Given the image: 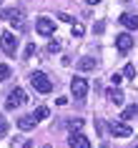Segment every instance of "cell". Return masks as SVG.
Masks as SVG:
<instances>
[{"label":"cell","instance_id":"d4e9b609","mask_svg":"<svg viewBox=\"0 0 138 148\" xmlns=\"http://www.w3.org/2000/svg\"><path fill=\"white\" fill-rule=\"evenodd\" d=\"M93 30H95V33H103V30H106V23H95V28H93Z\"/></svg>","mask_w":138,"mask_h":148},{"label":"cell","instance_id":"5bb4252c","mask_svg":"<svg viewBox=\"0 0 138 148\" xmlns=\"http://www.w3.org/2000/svg\"><path fill=\"white\" fill-rule=\"evenodd\" d=\"M138 113V106H128V108H123V113H121V121H128V118H133Z\"/></svg>","mask_w":138,"mask_h":148},{"label":"cell","instance_id":"8fae6325","mask_svg":"<svg viewBox=\"0 0 138 148\" xmlns=\"http://www.w3.org/2000/svg\"><path fill=\"white\" fill-rule=\"evenodd\" d=\"M106 95H108V101L113 103V106H123V90H121L118 86H113V88H111V90H108Z\"/></svg>","mask_w":138,"mask_h":148},{"label":"cell","instance_id":"603a6c76","mask_svg":"<svg viewBox=\"0 0 138 148\" xmlns=\"http://www.w3.org/2000/svg\"><path fill=\"white\" fill-rule=\"evenodd\" d=\"M121 75H118V73H113V75H111V83H113V86H121Z\"/></svg>","mask_w":138,"mask_h":148},{"label":"cell","instance_id":"d6986e66","mask_svg":"<svg viewBox=\"0 0 138 148\" xmlns=\"http://www.w3.org/2000/svg\"><path fill=\"white\" fill-rule=\"evenodd\" d=\"M83 33H85V28H83L80 23H76V25H73V35H76V38H80Z\"/></svg>","mask_w":138,"mask_h":148},{"label":"cell","instance_id":"e0dca14e","mask_svg":"<svg viewBox=\"0 0 138 148\" xmlns=\"http://www.w3.org/2000/svg\"><path fill=\"white\" fill-rule=\"evenodd\" d=\"M68 125H70V133H76V131H80V128H83V121H80V118H73Z\"/></svg>","mask_w":138,"mask_h":148},{"label":"cell","instance_id":"8992f818","mask_svg":"<svg viewBox=\"0 0 138 148\" xmlns=\"http://www.w3.org/2000/svg\"><path fill=\"white\" fill-rule=\"evenodd\" d=\"M35 30H38L40 35H53L55 23L50 20V18H38V20H35Z\"/></svg>","mask_w":138,"mask_h":148},{"label":"cell","instance_id":"6da1fadb","mask_svg":"<svg viewBox=\"0 0 138 148\" xmlns=\"http://www.w3.org/2000/svg\"><path fill=\"white\" fill-rule=\"evenodd\" d=\"M0 20H8V23L18 25L20 30L28 28V25H25V13H23V8H0Z\"/></svg>","mask_w":138,"mask_h":148},{"label":"cell","instance_id":"5b68a950","mask_svg":"<svg viewBox=\"0 0 138 148\" xmlns=\"http://www.w3.org/2000/svg\"><path fill=\"white\" fill-rule=\"evenodd\" d=\"M25 101H28V95H25V90H23V88H13V90H10V93H8V101H5V108H10V110H13V108H20V106H23V103Z\"/></svg>","mask_w":138,"mask_h":148},{"label":"cell","instance_id":"9c48e42d","mask_svg":"<svg viewBox=\"0 0 138 148\" xmlns=\"http://www.w3.org/2000/svg\"><path fill=\"white\" fill-rule=\"evenodd\" d=\"M115 48H118L121 53H128L130 48H133V38H130V33H121V35L115 38Z\"/></svg>","mask_w":138,"mask_h":148},{"label":"cell","instance_id":"7a4b0ae2","mask_svg":"<svg viewBox=\"0 0 138 148\" xmlns=\"http://www.w3.org/2000/svg\"><path fill=\"white\" fill-rule=\"evenodd\" d=\"M30 83H33V88H35L38 93H50V90H53V80L48 78L43 70H33L30 73Z\"/></svg>","mask_w":138,"mask_h":148},{"label":"cell","instance_id":"9a60e30c","mask_svg":"<svg viewBox=\"0 0 138 148\" xmlns=\"http://www.w3.org/2000/svg\"><path fill=\"white\" fill-rule=\"evenodd\" d=\"M33 116H35V121H43V118L50 116V110H48L45 106H40V108H35V113H33Z\"/></svg>","mask_w":138,"mask_h":148},{"label":"cell","instance_id":"2e32d148","mask_svg":"<svg viewBox=\"0 0 138 148\" xmlns=\"http://www.w3.org/2000/svg\"><path fill=\"white\" fill-rule=\"evenodd\" d=\"M10 73H13V70H10L8 63H0V80H8V78H10Z\"/></svg>","mask_w":138,"mask_h":148},{"label":"cell","instance_id":"4fadbf2b","mask_svg":"<svg viewBox=\"0 0 138 148\" xmlns=\"http://www.w3.org/2000/svg\"><path fill=\"white\" fill-rule=\"evenodd\" d=\"M93 68H95V60H93V58H80V60H78V70L88 73V70H93Z\"/></svg>","mask_w":138,"mask_h":148},{"label":"cell","instance_id":"ffe728a7","mask_svg":"<svg viewBox=\"0 0 138 148\" xmlns=\"http://www.w3.org/2000/svg\"><path fill=\"white\" fill-rule=\"evenodd\" d=\"M5 133H8V121H5V118L0 116V138H3Z\"/></svg>","mask_w":138,"mask_h":148},{"label":"cell","instance_id":"cb8c5ba5","mask_svg":"<svg viewBox=\"0 0 138 148\" xmlns=\"http://www.w3.org/2000/svg\"><path fill=\"white\" fill-rule=\"evenodd\" d=\"M58 18H60L63 23H73V18H70V15H65V13H60V15H58Z\"/></svg>","mask_w":138,"mask_h":148},{"label":"cell","instance_id":"83f0119b","mask_svg":"<svg viewBox=\"0 0 138 148\" xmlns=\"http://www.w3.org/2000/svg\"><path fill=\"white\" fill-rule=\"evenodd\" d=\"M0 3H3V0H0Z\"/></svg>","mask_w":138,"mask_h":148},{"label":"cell","instance_id":"4316f807","mask_svg":"<svg viewBox=\"0 0 138 148\" xmlns=\"http://www.w3.org/2000/svg\"><path fill=\"white\" fill-rule=\"evenodd\" d=\"M43 148H53V146H43Z\"/></svg>","mask_w":138,"mask_h":148},{"label":"cell","instance_id":"277c9868","mask_svg":"<svg viewBox=\"0 0 138 148\" xmlns=\"http://www.w3.org/2000/svg\"><path fill=\"white\" fill-rule=\"evenodd\" d=\"M88 80L80 78V75H73V80H70V93H73V98L76 101H83L85 95H88Z\"/></svg>","mask_w":138,"mask_h":148},{"label":"cell","instance_id":"f1b7e54d","mask_svg":"<svg viewBox=\"0 0 138 148\" xmlns=\"http://www.w3.org/2000/svg\"><path fill=\"white\" fill-rule=\"evenodd\" d=\"M126 3H128V0H126Z\"/></svg>","mask_w":138,"mask_h":148},{"label":"cell","instance_id":"30bf717a","mask_svg":"<svg viewBox=\"0 0 138 148\" xmlns=\"http://www.w3.org/2000/svg\"><path fill=\"white\" fill-rule=\"evenodd\" d=\"M121 25L128 30H138V15L136 13H123L121 15Z\"/></svg>","mask_w":138,"mask_h":148},{"label":"cell","instance_id":"3957f363","mask_svg":"<svg viewBox=\"0 0 138 148\" xmlns=\"http://www.w3.org/2000/svg\"><path fill=\"white\" fill-rule=\"evenodd\" d=\"M18 45H20V40H18L15 33L5 30L3 35H0V48H3V53H5V55H15L18 53Z\"/></svg>","mask_w":138,"mask_h":148},{"label":"cell","instance_id":"ba28073f","mask_svg":"<svg viewBox=\"0 0 138 148\" xmlns=\"http://www.w3.org/2000/svg\"><path fill=\"white\" fill-rule=\"evenodd\" d=\"M68 146L70 148H91V140L85 138L83 133H70V138H68Z\"/></svg>","mask_w":138,"mask_h":148},{"label":"cell","instance_id":"ac0fdd59","mask_svg":"<svg viewBox=\"0 0 138 148\" xmlns=\"http://www.w3.org/2000/svg\"><path fill=\"white\" fill-rule=\"evenodd\" d=\"M123 75H126V78H136V68H133V65H126V68H123Z\"/></svg>","mask_w":138,"mask_h":148},{"label":"cell","instance_id":"44dd1931","mask_svg":"<svg viewBox=\"0 0 138 148\" xmlns=\"http://www.w3.org/2000/svg\"><path fill=\"white\" fill-rule=\"evenodd\" d=\"M58 50H60V43L50 40V43H48V53H58Z\"/></svg>","mask_w":138,"mask_h":148},{"label":"cell","instance_id":"7c38bea8","mask_svg":"<svg viewBox=\"0 0 138 148\" xmlns=\"http://www.w3.org/2000/svg\"><path fill=\"white\" fill-rule=\"evenodd\" d=\"M35 123H38V121H35V116H23V118H18V128H20V131H33V128H35Z\"/></svg>","mask_w":138,"mask_h":148},{"label":"cell","instance_id":"52a82bcc","mask_svg":"<svg viewBox=\"0 0 138 148\" xmlns=\"http://www.w3.org/2000/svg\"><path fill=\"white\" fill-rule=\"evenodd\" d=\"M111 136H115V138H130L133 131L126 123H111Z\"/></svg>","mask_w":138,"mask_h":148},{"label":"cell","instance_id":"7402d4cb","mask_svg":"<svg viewBox=\"0 0 138 148\" xmlns=\"http://www.w3.org/2000/svg\"><path fill=\"white\" fill-rule=\"evenodd\" d=\"M33 53H35V43H28V48H25V58H30Z\"/></svg>","mask_w":138,"mask_h":148},{"label":"cell","instance_id":"484cf974","mask_svg":"<svg viewBox=\"0 0 138 148\" xmlns=\"http://www.w3.org/2000/svg\"><path fill=\"white\" fill-rule=\"evenodd\" d=\"M85 3H88V5H98L100 0H85Z\"/></svg>","mask_w":138,"mask_h":148}]
</instances>
